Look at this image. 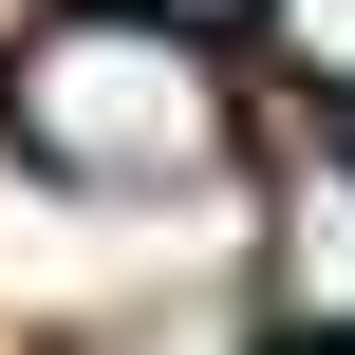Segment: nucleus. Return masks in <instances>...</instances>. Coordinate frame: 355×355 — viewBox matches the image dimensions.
Here are the masks:
<instances>
[{
    "label": "nucleus",
    "mask_w": 355,
    "mask_h": 355,
    "mask_svg": "<svg viewBox=\"0 0 355 355\" xmlns=\"http://www.w3.org/2000/svg\"><path fill=\"white\" fill-rule=\"evenodd\" d=\"M150 19H225V0H150Z\"/></svg>",
    "instance_id": "obj_4"
},
{
    "label": "nucleus",
    "mask_w": 355,
    "mask_h": 355,
    "mask_svg": "<svg viewBox=\"0 0 355 355\" xmlns=\"http://www.w3.org/2000/svg\"><path fill=\"white\" fill-rule=\"evenodd\" d=\"M0 112H19V150L75 168V187H206V168H225V75H206L187 19H150V0L37 19V37L0 56Z\"/></svg>",
    "instance_id": "obj_1"
},
{
    "label": "nucleus",
    "mask_w": 355,
    "mask_h": 355,
    "mask_svg": "<svg viewBox=\"0 0 355 355\" xmlns=\"http://www.w3.org/2000/svg\"><path fill=\"white\" fill-rule=\"evenodd\" d=\"M281 37H300V75H337V94H355V0H281Z\"/></svg>",
    "instance_id": "obj_3"
},
{
    "label": "nucleus",
    "mask_w": 355,
    "mask_h": 355,
    "mask_svg": "<svg viewBox=\"0 0 355 355\" xmlns=\"http://www.w3.org/2000/svg\"><path fill=\"white\" fill-rule=\"evenodd\" d=\"M300 300L355 318V187H300Z\"/></svg>",
    "instance_id": "obj_2"
},
{
    "label": "nucleus",
    "mask_w": 355,
    "mask_h": 355,
    "mask_svg": "<svg viewBox=\"0 0 355 355\" xmlns=\"http://www.w3.org/2000/svg\"><path fill=\"white\" fill-rule=\"evenodd\" d=\"M318 355H355V337H318Z\"/></svg>",
    "instance_id": "obj_5"
}]
</instances>
